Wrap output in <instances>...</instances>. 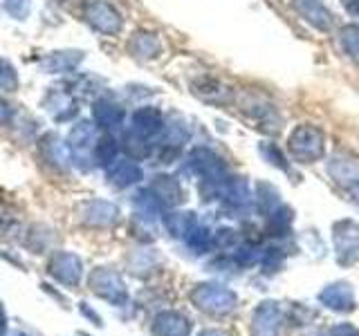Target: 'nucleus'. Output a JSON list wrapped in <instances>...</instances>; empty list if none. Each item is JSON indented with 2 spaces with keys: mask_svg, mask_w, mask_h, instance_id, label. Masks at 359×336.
<instances>
[{
  "mask_svg": "<svg viewBox=\"0 0 359 336\" xmlns=\"http://www.w3.org/2000/svg\"><path fill=\"white\" fill-rule=\"evenodd\" d=\"M330 336H359V330L351 323H339L330 330Z\"/></svg>",
  "mask_w": 359,
  "mask_h": 336,
  "instance_id": "39",
  "label": "nucleus"
},
{
  "mask_svg": "<svg viewBox=\"0 0 359 336\" xmlns=\"http://www.w3.org/2000/svg\"><path fill=\"white\" fill-rule=\"evenodd\" d=\"M133 204H135V216H140V218H144V220H155L157 216H162V211H164V206L160 204V200H157L155 195H153V190L151 188H144V190H140L137 195L133 197Z\"/></svg>",
  "mask_w": 359,
  "mask_h": 336,
  "instance_id": "27",
  "label": "nucleus"
},
{
  "mask_svg": "<svg viewBox=\"0 0 359 336\" xmlns=\"http://www.w3.org/2000/svg\"><path fill=\"white\" fill-rule=\"evenodd\" d=\"M93 119L99 128H106V130H112V128H119L123 119H126V112L119 104H115L112 99H97L95 106H93Z\"/></svg>",
  "mask_w": 359,
  "mask_h": 336,
  "instance_id": "20",
  "label": "nucleus"
},
{
  "mask_svg": "<svg viewBox=\"0 0 359 336\" xmlns=\"http://www.w3.org/2000/svg\"><path fill=\"white\" fill-rule=\"evenodd\" d=\"M41 153L45 157V162L52 164L54 168H61V171L72 164L70 148H67V144H63L56 134H45L41 139Z\"/></svg>",
  "mask_w": 359,
  "mask_h": 336,
  "instance_id": "25",
  "label": "nucleus"
},
{
  "mask_svg": "<svg viewBox=\"0 0 359 336\" xmlns=\"http://www.w3.org/2000/svg\"><path fill=\"white\" fill-rule=\"evenodd\" d=\"M11 115H14V112H11L9 104H7L5 99H0V126H3V123H7L11 119Z\"/></svg>",
  "mask_w": 359,
  "mask_h": 336,
  "instance_id": "42",
  "label": "nucleus"
},
{
  "mask_svg": "<svg viewBox=\"0 0 359 336\" xmlns=\"http://www.w3.org/2000/svg\"><path fill=\"white\" fill-rule=\"evenodd\" d=\"M236 244H238V231H233L229 227H220L213 233V246H218V249H233Z\"/></svg>",
  "mask_w": 359,
  "mask_h": 336,
  "instance_id": "37",
  "label": "nucleus"
},
{
  "mask_svg": "<svg viewBox=\"0 0 359 336\" xmlns=\"http://www.w3.org/2000/svg\"><path fill=\"white\" fill-rule=\"evenodd\" d=\"M243 110L252 117V121L258 123V128L261 130H265V132H278L280 130V119L276 115V108L272 104H267V101L250 97L243 104Z\"/></svg>",
  "mask_w": 359,
  "mask_h": 336,
  "instance_id": "17",
  "label": "nucleus"
},
{
  "mask_svg": "<svg viewBox=\"0 0 359 336\" xmlns=\"http://www.w3.org/2000/svg\"><path fill=\"white\" fill-rule=\"evenodd\" d=\"M151 332H153V336H189L191 334V321L184 316L182 312L166 309V312H160L153 318Z\"/></svg>",
  "mask_w": 359,
  "mask_h": 336,
  "instance_id": "15",
  "label": "nucleus"
},
{
  "mask_svg": "<svg viewBox=\"0 0 359 336\" xmlns=\"http://www.w3.org/2000/svg\"><path fill=\"white\" fill-rule=\"evenodd\" d=\"M321 305L334 312H353L355 309V291L348 283H332L321 289Z\"/></svg>",
  "mask_w": 359,
  "mask_h": 336,
  "instance_id": "18",
  "label": "nucleus"
},
{
  "mask_svg": "<svg viewBox=\"0 0 359 336\" xmlns=\"http://www.w3.org/2000/svg\"><path fill=\"white\" fill-rule=\"evenodd\" d=\"M256 204H258V209H261L263 216H272V213H274L280 204H283V202H280L278 190H276L272 184L258 182V184H256Z\"/></svg>",
  "mask_w": 359,
  "mask_h": 336,
  "instance_id": "29",
  "label": "nucleus"
},
{
  "mask_svg": "<svg viewBox=\"0 0 359 336\" xmlns=\"http://www.w3.org/2000/svg\"><path fill=\"white\" fill-rule=\"evenodd\" d=\"M220 197L224 202V206L231 209V211H245L247 206L252 204L250 186H247V182L241 177H229L227 184L222 186Z\"/></svg>",
  "mask_w": 359,
  "mask_h": 336,
  "instance_id": "21",
  "label": "nucleus"
},
{
  "mask_svg": "<svg viewBox=\"0 0 359 336\" xmlns=\"http://www.w3.org/2000/svg\"><path fill=\"white\" fill-rule=\"evenodd\" d=\"M81 220L88 227L108 229L119 220V209L108 200H90L81 206Z\"/></svg>",
  "mask_w": 359,
  "mask_h": 336,
  "instance_id": "11",
  "label": "nucleus"
},
{
  "mask_svg": "<svg viewBox=\"0 0 359 336\" xmlns=\"http://www.w3.org/2000/svg\"><path fill=\"white\" fill-rule=\"evenodd\" d=\"M283 312L276 300H263L252 316V336H280Z\"/></svg>",
  "mask_w": 359,
  "mask_h": 336,
  "instance_id": "9",
  "label": "nucleus"
},
{
  "mask_svg": "<svg viewBox=\"0 0 359 336\" xmlns=\"http://www.w3.org/2000/svg\"><path fill=\"white\" fill-rule=\"evenodd\" d=\"M346 190H348V197H351V202H353V204H357V206H359V179H357L355 184H351V186H348Z\"/></svg>",
  "mask_w": 359,
  "mask_h": 336,
  "instance_id": "44",
  "label": "nucleus"
},
{
  "mask_svg": "<svg viewBox=\"0 0 359 336\" xmlns=\"http://www.w3.org/2000/svg\"><path fill=\"white\" fill-rule=\"evenodd\" d=\"M149 188L153 190V195L160 200V204L164 209H175L182 204V200H184L182 184H180V179H175L173 175H155Z\"/></svg>",
  "mask_w": 359,
  "mask_h": 336,
  "instance_id": "16",
  "label": "nucleus"
},
{
  "mask_svg": "<svg viewBox=\"0 0 359 336\" xmlns=\"http://www.w3.org/2000/svg\"><path fill=\"white\" fill-rule=\"evenodd\" d=\"M287 150L299 164H314L325 155V134L319 126L301 123L290 132Z\"/></svg>",
  "mask_w": 359,
  "mask_h": 336,
  "instance_id": "1",
  "label": "nucleus"
},
{
  "mask_svg": "<svg viewBox=\"0 0 359 336\" xmlns=\"http://www.w3.org/2000/svg\"><path fill=\"white\" fill-rule=\"evenodd\" d=\"M285 262V253L283 249H276V246H269V249H263V258H261V267L265 274H274L278 272Z\"/></svg>",
  "mask_w": 359,
  "mask_h": 336,
  "instance_id": "35",
  "label": "nucleus"
},
{
  "mask_svg": "<svg viewBox=\"0 0 359 336\" xmlns=\"http://www.w3.org/2000/svg\"><path fill=\"white\" fill-rule=\"evenodd\" d=\"M144 177V171L142 166L135 162V160H117L112 162L110 166H106V179L117 188H128V186H135L137 182H142Z\"/></svg>",
  "mask_w": 359,
  "mask_h": 336,
  "instance_id": "14",
  "label": "nucleus"
},
{
  "mask_svg": "<svg viewBox=\"0 0 359 336\" xmlns=\"http://www.w3.org/2000/svg\"><path fill=\"white\" fill-rule=\"evenodd\" d=\"M48 110L54 115L56 121H65L76 115V101L72 99V94L63 92V90H52L48 97Z\"/></svg>",
  "mask_w": 359,
  "mask_h": 336,
  "instance_id": "26",
  "label": "nucleus"
},
{
  "mask_svg": "<svg viewBox=\"0 0 359 336\" xmlns=\"http://www.w3.org/2000/svg\"><path fill=\"white\" fill-rule=\"evenodd\" d=\"M191 302L211 316H227L238 305V294L216 283H202L191 291Z\"/></svg>",
  "mask_w": 359,
  "mask_h": 336,
  "instance_id": "2",
  "label": "nucleus"
},
{
  "mask_svg": "<svg viewBox=\"0 0 359 336\" xmlns=\"http://www.w3.org/2000/svg\"><path fill=\"white\" fill-rule=\"evenodd\" d=\"M83 61V52L79 50H65V52H52L41 61L43 70L50 74H67L74 72Z\"/></svg>",
  "mask_w": 359,
  "mask_h": 336,
  "instance_id": "22",
  "label": "nucleus"
},
{
  "mask_svg": "<svg viewBox=\"0 0 359 336\" xmlns=\"http://www.w3.org/2000/svg\"><path fill=\"white\" fill-rule=\"evenodd\" d=\"M130 130H135L137 134H142V137L146 139H155L160 137V132L164 130V115L157 108L153 106H144V108H137L133 112V119H130Z\"/></svg>",
  "mask_w": 359,
  "mask_h": 336,
  "instance_id": "13",
  "label": "nucleus"
},
{
  "mask_svg": "<svg viewBox=\"0 0 359 336\" xmlns=\"http://www.w3.org/2000/svg\"><path fill=\"white\" fill-rule=\"evenodd\" d=\"M191 139V130L182 119H171L164 123L157 144V160L162 164H173L182 155V146Z\"/></svg>",
  "mask_w": 359,
  "mask_h": 336,
  "instance_id": "6",
  "label": "nucleus"
},
{
  "mask_svg": "<svg viewBox=\"0 0 359 336\" xmlns=\"http://www.w3.org/2000/svg\"><path fill=\"white\" fill-rule=\"evenodd\" d=\"M292 7L297 9V14L319 31H330L332 29V14L321 0H290Z\"/></svg>",
  "mask_w": 359,
  "mask_h": 336,
  "instance_id": "12",
  "label": "nucleus"
},
{
  "mask_svg": "<svg viewBox=\"0 0 359 336\" xmlns=\"http://www.w3.org/2000/svg\"><path fill=\"white\" fill-rule=\"evenodd\" d=\"M191 92H194L200 101H205V104H211V106H227L233 99L231 88L224 85L222 81H218V78H213V76L196 78V81L191 83Z\"/></svg>",
  "mask_w": 359,
  "mask_h": 336,
  "instance_id": "10",
  "label": "nucleus"
},
{
  "mask_svg": "<svg viewBox=\"0 0 359 336\" xmlns=\"http://www.w3.org/2000/svg\"><path fill=\"white\" fill-rule=\"evenodd\" d=\"M16 336H25V334H16Z\"/></svg>",
  "mask_w": 359,
  "mask_h": 336,
  "instance_id": "47",
  "label": "nucleus"
},
{
  "mask_svg": "<svg viewBox=\"0 0 359 336\" xmlns=\"http://www.w3.org/2000/svg\"><path fill=\"white\" fill-rule=\"evenodd\" d=\"M79 309H81L83 316L93 321L95 325H104V323H101V316H99V314H97V312H93V309L88 307V302H79Z\"/></svg>",
  "mask_w": 359,
  "mask_h": 336,
  "instance_id": "40",
  "label": "nucleus"
},
{
  "mask_svg": "<svg viewBox=\"0 0 359 336\" xmlns=\"http://www.w3.org/2000/svg\"><path fill=\"white\" fill-rule=\"evenodd\" d=\"M123 148L130 155V160H144L151 155V139L142 137L135 130H128L123 134Z\"/></svg>",
  "mask_w": 359,
  "mask_h": 336,
  "instance_id": "31",
  "label": "nucleus"
},
{
  "mask_svg": "<svg viewBox=\"0 0 359 336\" xmlns=\"http://www.w3.org/2000/svg\"><path fill=\"white\" fill-rule=\"evenodd\" d=\"M117 153H119V146H117L115 137H110V134H101V137L97 139V146H95V164L106 168L117 160Z\"/></svg>",
  "mask_w": 359,
  "mask_h": 336,
  "instance_id": "30",
  "label": "nucleus"
},
{
  "mask_svg": "<svg viewBox=\"0 0 359 336\" xmlns=\"http://www.w3.org/2000/svg\"><path fill=\"white\" fill-rule=\"evenodd\" d=\"M303 336H323L321 332H308V334H303Z\"/></svg>",
  "mask_w": 359,
  "mask_h": 336,
  "instance_id": "46",
  "label": "nucleus"
},
{
  "mask_svg": "<svg viewBox=\"0 0 359 336\" xmlns=\"http://www.w3.org/2000/svg\"><path fill=\"white\" fill-rule=\"evenodd\" d=\"M328 173L337 184L348 188L359 179V162L346 153H334L328 160Z\"/></svg>",
  "mask_w": 359,
  "mask_h": 336,
  "instance_id": "19",
  "label": "nucleus"
},
{
  "mask_svg": "<svg viewBox=\"0 0 359 336\" xmlns=\"http://www.w3.org/2000/svg\"><path fill=\"white\" fill-rule=\"evenodd\" d=\"M198 336H227V332H222V330H202Z\"/></svg>",
  "mask_w": 359,
  "mask_h": 336,
  "instance_id": "45",
  "label": "nucleus"
},
{
  "mask_svg": "<svg viewBox=\"0 0 359 336\" xmlns=\"http://www.w3.org/2000/svg\"><path fill=\"white\" fill-rule=\"evenodd\" d=\"M83 16L88 25L106 36H115L123 27V18L117 7L108 0H86L83 3Z\"/></svg>",
  "mask_w": 359,
  "mask_h": 336,
  "instance_id": "5",
  "label": "nucleus"
},
{
  "mask_svg": "<svg viewBox=\"0 0 359 336\" xmlns=\"http://www.w3.org/2000/svg\"><path fill=\"white\" fill-rule=\"evenodd\" d=\"M48 274L65 287H76L83 278V262L72 251H59L50 258Z\"/></svg>",
  "mask_w": 359,
  "mask_h": 336,
  "instance_id": "8",
  "label": "nucleus"
},
{
  "mask_svg": "<svg viewBox=\"0 0 359 336\" xmlns=\"http://www.w3.org/2000/svg\"><path fill=\"white\" fill-rule=\"evenodd\" d=\"M0 336H9V325H7V312L0 300Z\"/></svg>",
  "mask_w": 359,
  "mask_h": 336,
  "instance_id": "43",
  "label": "nucleus"
},
{
  "mask_svg": "<svg viewBox=\"0 0 359 336\" xmlns=\"http://www.w3.org/2000/svg\"><path fill=\"white\" fill-rule=\"evenodd\" d=\"M5 9L14 18H27L32 9V0H5Z\"/></svg>",
  "mask_w": 359,
  "mask_h": 336,
  "instance_id": "38",
  "label": "nucleus"
},
{
  "mask_svg": "<svg viewBox=\"0 0 359 336\" xmlns=\"http://www.w3.org/2000/svg\"><path fill=\"white\" fill-rule=\"evenodd\" d=\"M97 126L93 121H79L67 134V148H70L72 164L81 171H88L95 164V146H97Z\"/></svg>",
  "mask_w": 359,
  "mask_h": 336,
  "instance_id": "4",
  "label": "nucleus"
},
{
  "mask_svg": "<svg viewBox=\"0 0 359 336\" xmlns=\"http://www.w3.org/2000/svg\"><path fill=\"white\" fill-rule=\"evenodd\" d=\"M258 153H261V157L263 160L269 164V166H274V168H278V171H290V164H287V160H285V155L280 153V148L276 144H272V141H263L261 146H258Z\"/></svg>",
  "mask_w": 359,
  "mask_h": 336,
  "instance_id": "34",
  "label": "nucleus"
},
{
  "mask_svg": "<svg viewBox=\"0 0 359 336\" xmlns=\"http://www.w3.org/2000/svg\"><path fill=\"white\" fill-rule=\"evenodd\" d=\"M339 43L341 50L348 54V59L359 65V27L357 25H346L339 31Z\"/></svg>",
  "mask_w": 359,
  "mask_h": 336,
  "instance_id": "33",
  "label": "nucleus"
},
{
  "mask_svg": "<svg viewBox=\"0 0 359 336\" xmlns=\"http://www.w3.org/2000/svg\"><path fill=\"white\" fill-rule=\"evenodd\" d=\"M292 222H294V211L280 204L272 216H267V233L274 238H285L292 229Z\"/></svg>",
  "mask_w": 359,
  "mask_h": 336,
  "instance_id": "28",
  "label": "nucleus"
},
{
  "mask_svg": "<svg viewBox=\"0 0 359 336\" xmlns=\"http://www.w3.org/2000/svg\"><path fill=\"white\" fill-rule=\"evenodd\" d=\"M88 287L95 296H99L101 300H106L115 307H121L128 302L126 283H123V278L115 272V269H108V267L93 269L88 276Z\"/></svg>",
  "mask_w": 359,
  "mask_h": 336,
  "instance_id": "3",
  "label": "nucleus"
},
{
  "mask_svg": "<svg viewBox=\"0 0 359 336\" xmlns=\"http://www.w3.org/2000/svg\"><path fill=\"white\" fill-rule=\"evenodd\" d=\"M128 50L135 59L140 61H153L162 54V41L153 31H137L128 43Z\"/></svg>",
  "mask_w": 359,
  "mask_h": 336,
  "instance_id": "23",
  "label": "nucleus"
},
{
  "mask_svg": "<svg viewBox=\"0 0 359 336\" xmlns=\"http://www.w3.org/2000/svg\"><path fill=\"white\" fill-rule=\"evenodd\" d=\"M16 88H18V74L14 70V65L5 59H0V90L14 92Z\"/></svg>",
  "mask_w": 359,
  "mask_h": 336,
  "instance_id": "36",
  "label": "nucleus"
},
{
  "mask_svg": "<svg viewBox=\"0 0 359 336\" xmlns=\"http://www.w3.org/2000/svg\"><path fill=\"white\" fill-rule=\"evenodd\" d=\"M164 227L177 240H187L189 233L198 227V218L194 211H168L164 213Z\"/></svg>",
  "mask_w": 359,
  "mask_h": 336,
  "instance_id": "24",
  "label": "nucleus"
},
{
  "mask_svg": "<svg viewBox=\"0 0 359 336\" xmlns=\"http://www.w3.org/2000/svg\"><path fill=\"white\" fill-rule=\"evenodd\" d=\"M187 244H189V249L194 251V253H207V251H211L213 249V233H209V229L207 227H198L189 233V238L184 240Z\"/></svg>",
  "mask_w": 359,
  "mask_h": 336,
  "instance_id": "32",
  "label": "nucleus"
},
{
  "mask_svg": "<svg viewBox=\"0 0 359 336\" xmlns=\"http://www.w3.org/2000/svg\"><path fill=\"white\" fill-rule=\"evenodd\" d=\"M341 5H344V9L348 11V14L359 20V0H341Z\"/></svg>",
  "mask_w": 359,
  "mask_h": 336,
  "instance_id": "41",
  "label": "nucleus"
},
{
  "mask_svg": "<svg viewBox=\"0 0 359 336\" xmlns=\"http://www.w3.org/2000/svg\"><path fill=\"white\" fill-rule=\"evenodd\" d=\"M332 242L337 262L348 267L359 258V224L355 220H339L332 224Z\"/></svg>",
  "mask_w": 359,
  "mask_h": 336,
  "instance_id": "7",
  "label": "nucleus"
}]
</instances>
